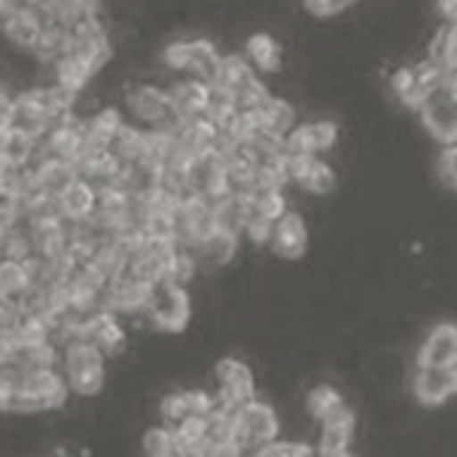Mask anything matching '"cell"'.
<instances>
[{
	"label": "cell",
	"instance_id": "obj_1",
	"mask_svg": "<svg viewBox=\"0 0 457 457\" xmlns=\"http://www.w3.org/2000/svg\"><path fill=\"white\" fill-rule=\"evenodd\" d=\"M64 385L79 396L104 390V353L92 342H71L64 348Z\"/></svg>",
	"mask_w": 457,
	"mask_h": 457
},
{
	"label": "cell",
	"instance_id": "obj_2",
	"mask_svg": "<svg viewBox=\"0 0 457 457\" xmlns=\"http://www.w3.org/2000/svg\"><path fill=\"white\" fill-rule=\"evenodd\" d=\"M235 421V442L232 448H260L278 439L281 433V418L271 409L269 403H256L247 400L245 405H238L232 415Z\"/></svg>",
	"mask_w": 457,
	"mask_h": 457
},
{
	"label": "cell",
	"instance_id": "obj_3",
	"mask_svg": "<svg viewBox=\"0 0 457 457\" xmlns=\"http://www.w3.org/2000/svg\"><path fill=\"white\" fill-rule=\"evenodd\" d=\"M418 113H421L424 129L430 131L439 144L454 146V137H457V86H454V77L445 79L439 88H433L421 104H418Z\"/></svg>",
	"mask_w": 457,
	"mask_h": 457
},
{
	"label": "cell",
	"instance_id": "obj_4",
	"mask_svg": "<svg viewBox=\"0 0 457 457\" xmlns=\"http://www.w3.org/2000/svg\"><path fill=\"white\" fill-rule=\"evenodd\" d=\"M146 314H150V323L156 329H165V333H177V329L187 327L189 320V296L183 287L171 284L168 278H162L150 287L146 293Z\"/></svg>",
	"mask_w": 457,
	"mask_h": 457
},
{
	"label": "cell",
	"instance_id": "obj_5",
	"mask_svg": "<svg viewBox=\"0 0 457 457\" xmlns=\"http://www.w3.org/2000/svg\"><path fill=\"white\" fill-rule=\"evenodd\" d=\"M165 58L168 68L174 71H189L195 73L198 83L211 86L213 83V73H217V62H220V53L217 46H213L211 40H204V37H195V40H174L165 46Z\"/></svg>",
	"mask_w": 457,
	"mask_h": 457
},
{
	"label": "cell",
	"instance_id": "obj_6",
	"mask_svg": "<svg viewBox=\"0 0 457 457\" xmlns=\"http://www.w3.org/2000/svg\"><path fill=\"white\" fill-rule=\"evenodd\" d=\"M129 107L137 120H144V122H150L153 129H159L156 135H171L177 125L183 122L180 116L174 113L168 92L159 86H135L129 92Z\"/></svg>",
	"mask_w": 457,
	"mask_h": 457
},
{
	"label": "cell",
	"instance_id": "obj_7",
	"mask_svg": "<svg viewBox=\"0 0 457 457\" xmlns=\"http://www.w3.org/2000/svg\"><path fill=\"white\" fill-rule=\"evenodd\" d=\"M457 387V366L436 370V366H418L411 375V394L421 405H442L454 396Z\"/></svg>",
	"mask_w": 457,
	"mask_h": 457
},
{
	"label": "cell",
	"instance_id": "obj_8",
	"mask_svg": "<svg viewBox=\"0 0 457 457\" xmlns=\"http://www.w3.org/2000/svg\"><path fill=\"white\" fill-rule=\"evenodd\" d=\"M418 366H436L448 370L457 366V329L454 323H436L427 336V342L418 348Z\"/></svg>",
	"mask_w": 457,
	"mask_h": 457
},
{
	"label": "cell",
	"instance_id": "obj_9",
	"mask_svg": "<svg viewBox=\"0 0 457 457\" xmlns=\"http://www.w3.org/2000/svg\"><path fill=\"white\" fill-rule=\"evenodd\" d=\"M269 250L275 256H284V260H299L305 253V245H308V232H305V223L296 213H284L275 226H271V235H269Z\"/></svg>",
	"mask_w": 457,
	"mask_h": 457
},
{
	"label": "cell",
	"instance_id": "obj_10",
	"mask_svg": "<svg viewBox=\"0 0 457 457\" xmlns=\"http://www.w3.org/2000/svg\"><path fill=\"white\" fill-rule=\"evenodd\" d=\"M0 34H4L16 49H28V53H31L37 37H40V21H37L31 4H25V6L10 4L6 16L0 19Z\"/></svg>",
	"mask_w": 457,
	"mask_h": 457
},
{
	"label": "cell",
	"instance_id": "obj_11",
	"mask_svg": "<svg viewBox=\"0 0 457 457\" xmlns=\"http://www.w3.org/2000/svg\"><path fill=\"white\" fill-rule=\"evenodd\" d=\"M95 204H98V193H95V187H88L86 180L71 183L68 189H64V195L58 198V211H62L64 220H71V223H86L88 217L95 213Z\"/></svg>",
	"mask_w": 457,
	"mask_h": 457
},
{
	"label": "cell",
	"instance_id": "obj_12",
	"mask_svg": "<svg viewBox=\"0 0 457 457\" xmlns=\"http://www.w3.org/2000/svg\"><path fill=\"white\" fill-rule=\"evenodd\" d=\"M77 177H79L77 168L68 165V162H40L37 171L31 174V180L40 187L43 195L58 202V198L64 195V189H68L71 183H77Z\"/></svg>",
	"mask_w": 457,
	"mask_h": 457
},
{
	"label": "cell",
	"instance_id": "obj_13",
	"mask_svg": "<svg viewBox=\"0 0 457 457\" xmlns=\"http://www.w3.org/2000/svg\"><path fill=\"white\" fill-rule=\"evenodd\" d=\"M211 217H213V232L238 238V235H245V223H247V198L226 195L223 202L211 204Z\"/></svg>",
	"mask_w": 457,
	"mask_h": 457
},
{
	"label": "cell",
	"instance_id": "obj_14",
	"mask_svg": "<svg viewBox=\"0 0 457 457\" xmlns=\"http://www.w3.org/2000/svg\"><path fill=\"white\" fill-rule=\"evenodd\" d=\"M171 107L180 120H195V116L204 113V101H208V86L198 83V79H187V83H177L171 92Z\"/></svg>",
	"mask_w": 457,
	"mask_h": 457
},
{
	"label": "cell",
	"instance_id": "obj_15",
	"mask_svg": "<svg viewBox=\"0 0 457 457\" xmlns=\"http://www.w3.org/2000/svg\"><path fill=\"white\" fill-rule=\"evenodd\" d=\"M260 125L265 131H271L275 137H287L293 129H296V107L290 101H281V98H269V104L260 110Z\"/></svg>",
	"mask_w": 457,
	"mask_h": 457
},
{
	"label": "cell",
	"instance_id": "obj_16",
	"mask_svg": "<svg viewBox=\"0 0 457 457\" xmlns=\"http://www.w3.org/2000/svg\"><path fill=\"white\" fill-rule=\"evenodd\" d=\"M195 250H198V256H202L204 265H211V269H223V265L232 262L235 253H238V238L223 235V232H211L204 241H198Z\"/></svg>",
	"mask_w": 457,
	"mask_h": 457
},
{
	"label": "cell",
	"instance_id": "obj_17",
	"mask_svg": "<svg viewBox=\"0 0 457 457\" xmlns=\"http://www.w3.org/2000/svg\"><path fill=\"white\" fill-rule=\"evenodd\" d=\"M37 150V141H31L28 135H21V131H6V135H0V165L6 168H25L28 162H31Z\"/></svg>",
	"mask_w": 457,
	"mask_h": 457
},
{
	"label": "cell",
	"instance_id": "obj_18",
	"mask_svg": "<svg viewBox=\"0 0 457 457\" xmlns=\"http://www.w3.org/2000/svg\"><path fill=\"white\" fill-rule=\"evenodd\" d=\"M247 64L256 71H278L281 68V46L271 34L247 37Z\"/></svg>",
	"mask_w": 457,
	"mask_h": 457
},
{
	"label": "cell",
	"instance_id": "obj_19",
	"mask_svg": "<svg viewBox=\"0 0 457 457\" xmlns=\"http://www.w3.org/2000/svg\"><path fill=\"white\" fill-rule=\"evenodd\" d=\"M427 62L433 68L445 71V73H454V64H457V31L454 25L448 28H439L430 40V49H427Z\"/></svg>",
	"mask_w": 457,
	"mask_h": 457
},
{
	"label": "cell",
	"instance_id": "obj_20",
	"mask_svg": "<svg viewBox=\"0 0 457 457\" xmlns=\"http://www.w3.org/2000/svg\"><path fill=\"white\" fill-rule=\"evenodd\" d=\"M28 290V271L19 260H0V299L16 302Z\"/></svg>",
	"mask_w": 457,
	"mask_h": 457
},
{
	"label": "cell",
	"instance_id": "obj_21",
	"mask_svg": "<svg viewBox=\"0 0 457 457\" xmlns=\"http://www.w3.org/2000/svg\"><path fill=\"white\" fill-rule=\"evenodd\" d=\"M159 415H162V427L165 430H177L183 421H189V400H187V390H174V394H168L165 400L159 403Z\"/></svg>",
	"mask_w": 457,
	"mask_h": 457
},
{
	"label": "cell",
	"instance_id": "obj_22",
	"mask_svg": "<svg viewBox=\"0 0 457 457\" xmlns=\"http://www.w3.org/2000/svg\"><path fill=\"white\" fill-rule=\"evenodd\" d=\"M351 436H353V427H320V436H317V457L348 452Z\"/></svg>",
	"mask_w": 457,
	"mask_h": 457
},
{
	"label": "cell",
	"instance_id": "obj_23",
	"mask_svg": "<svg viewBox=\"0 0 457 457\" xmlns=\"http://www.w3.org/2000/svg\"><path fill=\"white\" fill-rule=\"evenodd\" d=\"M302 189H308V193H314V195H329V193L336 189V174H333V168L323 165V162H317V159H314V165H312V171H308L305 183H302Z\"/></svg>",
	"mask_w": 457,
	"mask_h": 457
},
{
	"label": "cell",
	"instance_id": "obj_24",
	"mask_svg": "<svg viewBox=\"0 0 457 457\" xmlns=\"http://www.w3.org/2000/svg\"><path fill=\"white\" fill-rule=\"evenodd\" d=\"M338 400H345V396L338 394L333 385H320V387H314L312 394H308V411H312V418L317 421V418H320L327 409H333Z\"/></svg>",
	"mask_w": 457,
	"mask_h": 457
},
{
	"label": "cell",
	"instance_id": "obj_25",
	"mask_svg": "<svg viewBox=\"0 0 457 457\" xmlns=\"http://www.w3.org/2000/svg\"><path fill=\"white\" fill-rule=\"evenodd\" d=\"M174 442V433L165 430V427H150V430L144 433V454L146 457H165L168 448H171Z\"/></svg>",
	"mask_w": 457,
	"mask_h": 457
},
{
	"label": "cell",
	"instance_id": "obj_26",
	"mask_svg": "<svg viewBox=\"0 0 457 457\" xmlns=\"http://www.w3.org/2000/svg\"><path fill=\"white\" fill-rule=\"evenodd\" d=\"M436 174H439L442 187L454 189V183H457V150L454 146H442V153L436 159Z\"/></svg>",
	"mask_w": 457,
	"mask_h": 457
},
{
	"label": "cell",
	"instance_id": "obj_27",
	"mask_svg": "<svg viewBox=\"0 0 457 457\" xmlns=\"http://www.w3.org/2000/svg\"><path fill=\"white\" fill-rule=\"evenodd\" d=\"M299 448L302 445H296V442H269L256 452V457H296Z\"/></svg>",
	"mask_w": 457,
	"mask_h": 457
},
{
	"label": "cell",
	"instance_id": "obj_28",
	"mask_svg": "<svg viewBox=\"0 0 457 457\" xmlns=\"http://www.w3.org/2000/svg\"><path fill=\"white\" fill-rule=\"evenodd\" d=\"M305 10L314 12V16H336V12L348 10V4L345 0H308Z\"/></svg>",
	"mask_w": 457,
	"mask_h": 457
},
{
	"label": "cell",
	"instance_id": "obj_29",
	"mask_svg": "<svg viewBox=\"0 0 457 457\" xmlns=\"http://www.w3.org/2000/svg\"><path fill=\"white\" fill-rule=\"evenodd\" d=\"M12 125V98H6L4 92H0V135H6Z\"/></svg>",
	"mask_w": 457,
	"mask_h": 457
}]
</instances>
